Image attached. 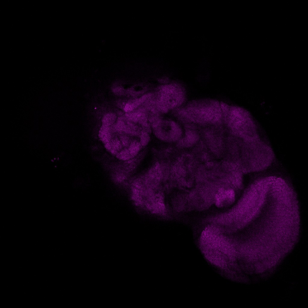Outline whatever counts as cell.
<instances>
[{
  "label": "cell",
  "instance_id": "6da1fadb",
  "mask_svg": "<svg viewBox=\"0 0 308 308\" xmlns=\"http://www.w3.org/2000/svg\"><path fill=\"white\" fill-rule=\"evenodd\" d=\"M177 114L183 121L200 124H218L223 121L221 102L211 99L192 100L178 109Z\"/></svg>",
  "mask_w": 308,
  "mask_h": 308
},
{
  "label": "cell",
  "instance_id": "7a4b0ae2",
  "mask_svg": "<svg viewBox=\"0 0 308 308\" xmlns=\"http://www.w3.org/2000/svg\"><path fill=\"white\" fill-rule=\"evenodd\" d=\"M132 201L138 207L154 214L167 216L169 210L162 190L143 187L130 188Z\"/></svg>",
  "mask_w": 308,
  "mask_h": 308
},
{
  "label": "cell",
  "instance_id": "3957f363",
  "mask_svg": "<svg viewBox=\"0 0 308 308\" xmlns=\"http://www.w3.org/2000/svg\"><path fill=\"white\" fill-rule=\"evenodd\" d=\"M223 113V121L244 140L258 137L254 122L250 113L243 108L229 105Z\"/></svg>",
  "mask_w": 308,
  "mask_h": 308
},
{
  "label": "cell",
  "instance_id": "277c9868",
  "mask_svg": "<svg viewBox=\"0 0 308 308\" xmlns=\"http://www.w3.org/2000/svg\"><path fill=\"white\" fill-rule=\"evenodd\" d=\"M243 159L245 171H255L264 169L271 162V149L258 138L245 141Z\"/></svg>",
  "mask_w": 308,
  "mask_h": 308
},
{
  "label": "cell",
  "instance_id": "5b68a950",
  "mask_svg": "<svg viewBox=\"0 0 308 308\" xmlns=\"http://www.w3.org/2000/svg\"><path fill=\"white\" fill-rule=\"evenodd\" d=\"M156 93L158 104L162 112L179 107L186 99L185 90L178 84L165 85Z\"/></svg>",
  "mask_w": 308,
  "mask_h": 308
},
{
  "label": "cell",
  "instance_id": "8992f818",
  "mask_svg": "<svg viewBox=\"0 0 308 308\" xmlns=\"http://www.w3.org/2000/svg\"><path fill=\"white\" fill-rule=\"evenodd\" d=\"M152 127L158 137L168 141L177 140L181 132L178 125L172 121L161 119Z\"/></svg>",
  "mask_w": 308,
  "mask_h": 308
},
{
  "label": "cell",
  "instance_id": "52a82bcc",
  "mask_svg": "<svg viewBox=\"0 0 308 308\" xmlns=\"http://www.w3.org/2000/svg\"><path fill=\"white\" fill-rule=\"evenodd\" d=\"M236 199V194L233 189L222 187L219 189L215 194L214 202L217 207L224 208L232 205Z\"/></svg>",
  "mask_w": 308,
  "mask_h": 308
},
{
  "label": "cell",
  "instance_id": "ba28073f",
  "mask_svg": "<svg viewBox=\"0 0 308 308\" xmlns=\"http://www.w3.org/2000/svg\"><path fill=\"white\" fill-rule=\"evenodd\" d=\"M117 135H118L115 129V123L110 126L102 125L98 134L99 139L104 144L109 142Z\"/></svg>",
  "mask_w": 308,
  "mask_h": 308
},
{
  "label": "cell",
  "instance_id": "9c48e42d",
  "mask_svg": "<svg viewBox=\"0 0 308 308\" xmlns=\"http://www.w3.org/2000/svg\"><path fill=\"white\" fill-rule=\"evenodd\" d=\"M104 146L108 152L115 156L123 148L118 135L112 138L109 142L104 144Z\"/></svg>",
  "mask_w": 308,
  "mask_h": 308
},
{
  "label": "cell",
  "instance_id": "30bf717a",
  "mask_svg": "<svg viewBox=\"0 0 308 308\" xmlns=\"http://www.w3.org/2000/svg\"><path fill=\"white\" fill-rule=\"evenodd\" d=\"M116 115L113 112H109L105 114L102 119V125L110 126L115 123L116 119Z\"/></svg>",
  "mask_w": 308,
  "mask_h": 308
},
{
  "label": "cell",
  "instance_id": "8fae6325",
  "mask_svg": "<svg viewBox=\"0 0 308 308\" xmlns=\"http://www.w3.org/2000/svg\"><path fill=\"white\" fill-rule=\"evenodd\" d=\"M116 156L118 159L123 161H128L133 158L128 149L127 148H124Z\"/></svg>",
  "mask_w": 308,
  "mask_h": 308
},
{
  "label": "cell",
  "instance_id": "7c38bea8",
  "mask_svg": "<svg viewBox=\"0 0 308 308\" xmlns=\"http://www.w3.org/2000/svg\"><path fill=\"white\" fill-rule=\"evenodd\" d=\"M112 90L114 94L119 95H123L127 93L126 91L120 86H114L112 88Z\"/></svg>",
  "mask_w": 308,
  "mask_h": 308
},
{
  "label": "cell",
  "instance_id": "4fadbf2b",
  "mask_svg": "<svg viewBox=\"0 0 308 308\" xmlns=\"http://www.w3.org/2000/svg\"><path fill=\"white\" fill-rule=\"evenodd\" d=\"M127 101L122 100H119L116 101V105L119 107L123 109Z\"/></svg>",
  "mask_w": 308,
  "mask_h": 308
},
{
  "label": "cell",
  "instance_id": "5bb4252c",
  "mask_svg": "<svg viewBox=\"0 0 308 308\" xmlns=\"http://www.w3.org/2000/svg\"><path fill=\"white\" fill-rule=\"evenodd\" d=\"M19 268H22V267H19Z\"/></svg>",
  "mask_w": 308,
  "mask_h": 308
},
{
  "label": "cell",
  "instance_id": "9a60e30c",
  "mask_svg": "<svg viewBox=\"0 0 308 308\" xmlns=\"http://www.w3.org/2000/svg\"><path fill=\"white\" fill-rule=\"evenodd\" d=\"M54 257H55V255H54Z\"/></svg>",
  "mask_w": 308,
  "mask_h": 308
},
{
  "label": "cell",
  "instance_id": "2e32d148",
  "mask_svg": "<svg viewBox=\"0 0 308 308\" xmlns=\"http://www.w3.org/2000/svg\"><path fill=\"white\" fill-rule=\"evenodd\" d=\"M27 261H28V260H27Z\"/></svg>",
  "mask_w": 308,
  "mask_h": 308
}]
</instances>
